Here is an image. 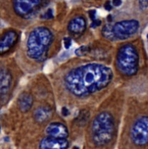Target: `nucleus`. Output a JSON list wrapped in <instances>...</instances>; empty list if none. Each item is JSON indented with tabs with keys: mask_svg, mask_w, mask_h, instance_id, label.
Masks as SVG:
<instances>
[{
	"mask_svg": "<svg viewBox=\"0 0 148 149\" xmlns=\"http://www.w3.org/2000/svg\"><path fill=\"white\" fill-rule=\"evenodd\" d=\"M33 99L31 95L27 93H24L19 96L18 99V105L19 109L23 112H26L32 107Z\"/></svg>",
	"mask_w": 148,
	"mask_h": 149,
	"instance_id": "14",
	"label": "nucleus"
},
{
	"mask_svg": "<svg viewBox=\"0 0 148 149\" xmlns=\"http://www.w3.org/2000/svg\"><path fill=\"white\" fill-rule=\"evenodd\" d=\"M139 54L133 44L126 43L121 46L116 58V66L121 74L127 77L136 74L139 69Z\"/></svg>",
	"mask_w": 148,
	"mask_h": 149,
	"instance_id": "4",
	"label": "nucleus"
},
{
	"mask_svg": "<svg viewBox=\"0 0 148 149\" xmlns=\"http://www.w3.org/2000/svg\"><path fill=\"white\" fill-rule=\"evenodd\" d=\"M122 4V2L121 1H113V4L116 7H119Z\"/></svg>",
	"mask_w": 148,
	"mask_h": 149,
	"instance_id": "22",
	"label": "nucleus"
},
{
	"mask_svg": "<svg viewBox=\"0 0 148 149\" xmlns=\"http://www.w3.org/2000/svg\"><path fill=\"white\" fill-rule=\"evenodd\" d=\"M51 110L48 107L41 106L35 109L34 114H33V117L36 122L41 123L48 119L49 117H51Z\"/></svg>",
	"mask_w": 148,
	"mask_h": 149,
	"instance_id": "13",
	"label": "nucleus"
},
{
	"mask_svg": "<svg viewBox=\"0 0 148 149\" xmlns=\"http://www.w3.org/2000/svg\"><path fill=\"white\" fill-rule=\"evenodd\" d=\"M53 39V34L48 28L43 26L35 27L30 33L26 43L29 58L35 61L42 60L51 46Z\"/></svg>",
	"mask_w": 148,
	"mask_h": 149,
	"instance_id": "3",
	"label": "nucleus"
},
{
	"mask_svg": "<svg viewBox=\"0 0 148 149\" xmlns=\"http://www.w3.org/2000/svg\"><path fill=\"white\" fill-rule=\"evenodd\" d=\"M116 132V122L108 111H101L95 116L91 124L90 136L91 141L97 147L108 145L113 140Z\"/></svg>",
	"mask_w": 148,
	"mask_h": 149,
	"instance_id": "2",
	"label": "nucleus"
},
{
	"mask_svg": "<svg viewBox=\"0 0 148 149\" xmlns=\"http://www.w3.org/2000/svg\"><path fill=\"white\" fill-rule=\"evenodd\" d=\"M113 76L108 67L89 63L69 71L64 78V86L71 95L83 98L106 88L112 81Z\"/></svg>",
	"mask_w": 148,
	"mask_h": 149,
	"instance_id": "1",
	"label": "nucleus"
},
{
	"mask_svg": "<svg viewBox=\"0 0 148 149\" xmlns=\"http://www.w3.org/2000/svg\"><path fill=\"white\" fill-rule=\"evenodd\" d=\"M69 142L64 138L47 136L43 138L39 143V149H67Z\"/></svg>",
	"mask_w": 148,
	"mask_h": 149,
	"instance_id": "8",
	"label": "nucleus"
},
{
	"mask_svg": "<svg viewBox=\"0 0 148 149\" xmlns=\"http://www.w3.org/2000/svg\"><path fill=\"white\" fill-rule=\"evenodd\" d=\"M41 4V1H14L13 10L17 15L27 18Z\"/></svg>",
	"mask_w": 148,
	"mask_h": 149,
	"instance_id": "7",
	"label": "nucleus"
},
{
	"mask_svg": "<svg viewBox=\"0 0 148 149\" xmlns=\"http://www.w3.org/2000/svg\"><path fill=\"white\" fill-rule=\"evenodd\" d=\"M62 113L63 116L66 117V116H68L70 114V111H69V109L66 107L64 106V107H62Z\"/></svg>",
	"mask_w": 148,
	"mask_h": 149,
	"instance_id": "19",
	"label": "nucleus"
},
{
	"mask_svg": "<svg viewBox=\"0 0 148 149\" xmlns=\"http://www.w3.org/2000/svg\"><path fill=\"white\" fill-rule=\"evenodd\" d=\"M89 15L90 17V19L93 20H95V10H90L89 12Z\"/></svg>",
	"mask_w": 148,
	"mask_h": 149,
	"instance_id": "20",
	"label": "nucleus"
},
{
	"mask_svg": "<svg viewBox=\"0 0 148 149\" xmlns=\"http://www.w3.org/2000/svg\"><path fill=\"white\" fill-rule=\"evenodd\" d=\"M129 137L134 145L148 144V116L142 115L134 119L129 129Z\"/></svg>",
	"mask_w": 148,
	"mask_h": 149,
	"instance_id": "6",
	"label": "nucleus"
},
{
	"mask_svg": "<svg viewBox=\"0 0 148 149\" xmlns=\"http://www.w3.org/2000/svg\"><path fill=\"white\" fill-rule=\"evenodd\" d=\"M85 19L82 16L75 17L70 21L68 24V31L73 35L81 34L86 29Z\"/></svg>",
	"mask_w": 148,
	"mask_h": 149,
	"instance_id": "11",
	"label": "nucleus"
},
{
	"mask_svg": "<svg viewBox=\"0 0 148 149\" xmlns=\"http://www.w3.org/2000/svg\"><path fill=\"white\" fill-rule=\"evenodd\" d=\"M11 84H12L11 74H9V72L2 69L1 72V84H0L2 101L4 100V96H7L8 92L10 89Z\"/></svg>",
	"mask_w": 148,
	"mask_h": 149,
	"instance_id": "12",
	"label": "nucleus"
},
{
	"mask_svg": "<svg viewBox=\"0 0 148 149\" xmlns=\"http://www.w3.org/2000/svg\"><path fill=\"white\" fill-rule=\"evenodd\" d=\"M46 133L49 137L66 139L69 135V131L65 125L61 122H53L46 127Z\"/></svg>",
	"mask_w": 148,
	"mask_h": 149,
	"instance_id": "10",
	"label": "nucleus"
},
{
	"mask_svg": "<svg viewBox=\"0 0 148 149\" xmlns=\"http://www.w3.org/2000/svg\"><path fill=\"white\" fill-rule=\"evenodd\" d=\"M18 40V35L17 32L13 30H9L5 32L1 38L0 41V51L1 54L7 53L10 49L17 43Z\"/></svg>",
	"mask_w": 148,
	"mask_h": 149,
	"instance_id": "9",
	"label": "nucleus"
},
{
	"mask_svg": "<svg viewBox=\"0 0 148 149\" xmlns=\"http://www.w3.org/2000/svg\"><path fill=\"white\" fill-rule=\"evenodd\" d=\"M73 149H80V148H78L77 146H75V147H74V148H73Z\"/></svg>",
	"mask_w": 148,
	"mask_h": 149,
	"instance_id": "24",
	"label": "nucleus"
},
{
	"mask_svg": "<svg viewBox=\"0 0 148 149\" xmlns=\"http://www.w3.org/2000/svg\"><path fill=\"white\" fill-rule=\"evenodd\" d=\"M64 47L66 49H70L72 46V39L70 37H65L64 38Z\"/></svg>",
	"mask_w": 148,
	"mask_h": 149,
	"instance_id": "16",
	"label": "nucleus"
},
{
	"mask_svg": "<svg viewBox=\"0 0 148 149\" xmlns=\"http://www.w3.org/2000/svg\"><path fill=\"white\" fill-rule=\"evenodd\" d=\"M90 50V49L89 46H82L81 47L78 48L77 49H76L74 53L75 54L77 55L79 57H82V56H85L87 54Z\"/></svg>",
	"mask_w": 148,
	"mask_h": 149,
	"instance_id": "15",
	"label": "nucleus"
},
{
	"mask_svg": "<svg viewBox=\"0 0 148 149\" xmlns=\"http://www.w3.org/2000/svg\"><path fill=\"white\" fill-rule=\"evenodd\" d=\"M105 8L107 10H111V9H112V7H111V5L110 4V3L109 2H107L106 4H105Z\"/></svg>",
	"mask_w": 148,
	"mask_h": 149,
	"instance_id": "23",
	"label": "nucleus"
},
{
	"mask_svg": "<svg viewBox=\"0 0 148 149\" xmlns=\"http://www.w3.org/2000/svg\"><path fill=\"white\" fill-rule=\"evenodd\" d=\"M53 17V13H52V10L51 9L48 10L46 12V15H45V18L46 19H51Z\"/></svg>",
	"mask_w": 148,
	"mask_h": 149,
	"instance_id": "18",
	"label": "nucleus"
},
{
	"mask_svg": "<svg viewBox=\"0 0 148 149\" xmlns=\"http://www.w3.org/2000/svg\"><path fill=\"white\" fill-rule=\"evenodd\" d=\"M140 28L136 20H124L113 25H105L102 29L103 36L109 40H124L134 35Z\"/></svg>",
	"mask_w": 148,
	"mask_h": 149,
	"instance_id": "5",
	"label": "nucleus"
},
{
	"mask_svg": "<svg viewBox=\"0 0 148 149\" xmlns=\"http://www.w3.org/2000/svg\"><path fill=\"white\" fill-rule=\"evenodd\" d=\"M101 24V20H96V19H95V20L93 21V23H92L90 26H91V27H93V28H95V27H97V26H100Z\"/></svg>",
	"mask_w": 148,
	"mask_h": 149,
	"instance_id": "17",
	"label": "nucleus"
},
{
	"mask_svg": "<svg viewBox=\"0 0 148 149\" xmlns=\"http://www.w3.org/2000/svg\"><path fill=\"white\" fill-rule=\"evenodd\" d=\"M140 5L142 8H145L148 6V1H140Z\"/></svg>",
	"mask_w": 148,
	"mask_h": 149,
	"instance_id": "21",
	"label": "nucleus"
}]
</instances>
